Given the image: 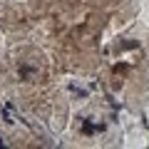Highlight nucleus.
Wrapping results in <instances>:
<instances>
[{
	"mask_svg": "<svg viewBox=\"0 0 149 149\" xmlns=\"http://www.w3.org/2000/svg\"><path fill=\"white\" fill-rule=\"evenodd\" d=\"M27 74H30V70H27V67H25V65H22V67H20V77H22V80H25Z\"/></svg>",
	"mask_w": 149,
	"mask_h": 149,
	"instance_id": "f257e3e1",
	"label": "nucleus"
}]
</instances>
